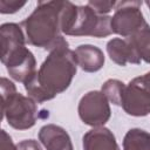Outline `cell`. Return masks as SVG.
<instances>
[{
	"label": "cell",
	"mask_w": 150,
	"mask_h": 150,
	"mask_svg": "<svg viewBox=\"0 0 150 150\" xmlns=\"http://www.w3.org/2000/svg\"><path fill=\"white\" fill-rule=\"evenodd\" d=\"M76 63L75 53L68 47L53 49L39 73L25 83L27 93L38 102L53 98L68 88L76 73Z\"/></svg>",
	"instance_id": "obj_1"
},
{
	"label": "cell",
	"mask_w": 150,
	"mask_h": 150,
	"mask_svg": "<svg viewBox=\"0 0 150 150\" xmlns=\"http://www.w3.org/2000/svg\"><path fill=\"white\" fill-rule=\"evenodd\" d=\"M50 7L52 2H40L35 12L23 22L28 40L32 45L48 49L68 47L67 41L59 35V29H61L62 25L63 9Z\"/></svg>",
	"instance_id": "obj_2"
},
{
	"label": "cell",
	"mask_w": 150,
	"mask_h": 150,
	"mask_svg": "<svg viewBox=\"0 0 150 150\" xmlns=\"http://www.w3.org/2000/svg\"><path fill=\"white\" fill-rule=\"evenodd\" d=\"M109 16H97L94 9L88 7L64 8L62 12L61 30L69 35H93L96 38L107 36L112 30L110 29Z\"/></svg>",
	"instance_id": "obj_3"
},
{
	"label": "cell",
	"mask_w": 150,
	"mask_h": 150,
	"mask_svg": "<svg viewBox=\"0 0 150 150\" xmlns=\"http://www.w3.org/2000/svg\"><path fill=\"white\" fill-rule=\"evenodd\" d=\"M2 90V114L8 124L15 129H27L34 125L36 120V105L21 94L15 91V87L7 79H1Z\"/></svg>",
	"instance_id": "obj_4"
},
{
	"label": "cell",
	"mask_w": 150,
	"mask_h": 150,
	"mask_svg": "<svg viewBox=\"0 0 150 150\" xmlns=\"http://www.w3.org/2000/svg\"><path fill=\"white\" fill-rule=\"evenodd\" d=\"M121 105L129 115L144 116L150 112V71L124 87Z\"/></svg>",
	"instance_id": "obj_5"
},
{
	"label": "cell",
	"mask_w": 150,
	"mask_h": 150,
	"mask_svg": "<svg viewBox=\"0 0 150 150\" xmlns=\"http://www.w3.org/2000/svg\"><path fill=\"white\" fill-rule=\"evenodd\" d=\"M79 112L82 121L90 125L104 124L110 116L107 98L102 93L98 91H90L82 97Z\"/></svg>",
	"instance_id": "obj_6"
},
{
	"label": "cell",
	"mask_w": 150,
	"mask_h": 150,
	"mask_svg": "<svg viewBox=\"0 0 150 150\" xmlns=\"http://www.w3.org/2000/svg\"><path fill=\"white\" fill-rule=\"evenodd\" d=\"M145 25L142 13H139L137 8L122 7V9L120 8L111 20V30L123 36H131Z\"/></svg>",
	"instance_id": "obj_7"
},
{
	"label": "cell",
	"mask_w": 150,
	"mask_h": 150,
	"mask_svg": "<svg viewBox=\"0 0 150 150\" xmlns=\"http://www.w3.org/2000/svg\"><path fill=\"white\" fill-rule=\"evenodd\" d=\"M39 137L47 150H73L68 134L54 124L42 127Z\"/></svg>",
	"instance_id": "obj_8"
},
{
	"label": "cell",
	"mask_w": 150,
	"mask_h": 150,
	"mask_svg": "<svg viewBox=\"0 0 150 150\" xmlns=\"http://www.w3.org/2000/svg\"><path fill=\"white\" fill-rule=\"evenodd\" d=\"M107 49L110 55V59L116 63H118L120 66H125L127 62L139 63L141 61L137 50L135 49L134 45L129 39L127 40L114 39L108 42Z\"/></svg>",
	"instance_id": "obj_9"
},
{
	"label": "cell",
	"mask_w": 150,
	"mask_h": 150,
	"mask_svg": "<svg viewBox=\"0 0 150 150\" xmlns=\"http://www.w3.org/2000/svg\"><path fill=\"white\" fill-rule=\"evenodd\" d=\"M25 47L23 35L20 28L14 23L1 26V61L6 60L13 53Z\"/></svg>",
	"instance_id": "obj_10"
},
{
	"label": "cell",
	"mask_w": 150,
	"mask_h": 150,
	"mask_svg": "<svg viewBox=\"0 0 150 150\" xmlns=\"http://www.w3.org/2000/svg\"><path fill=\"white\" fill-rule=\"evenodd\" d=\"M84 150H120L114 135L105 128H96L83 136Z\"/></svg>",
	"instance_id": "obj_11"
},
{
	"label": "cell",
	"mask_w": 150,
	"mask_h": 150,
	"mask_svg": "<svg viewBox=\"0 0 150 150\" xmlns=\"http://www.w3.org/2000/svg\"><path fill=\"white\" fill-rule=\"evenodd\" d=\"M74 53L77 63L86 71H96L104 62L102 52L93 46H80Z\"/></svg>",
	"instance_id": "obj_12"
},
{
	"label": "cell",
	"mask_w": 150,
	"mask_h": 150,
	"mask_svg": "<svg viewBox=\"0 0 150 150\" xmlns=\"http://www.w3.org/2000/svg\"><path fill=\"white\" fill-rule=\"evenodd\" d=\"M123 150H150V134L141 129H131L124 137Z\"/></svg>",
	"instance_id": "obj_13"
},
{
	"label": "cell",
	"mask_w": 150,
	"mask_h": 150,
	"mask_svg": "<svg viewBox=\"0 0 150 150\" xmlns=\"http://www.w3.org/2000/svg\"><path fill=\"white\" fill-rule=\"evenodd\" d=\"M124 87L125 86H123V83L117 80H109L102 87V91L114 104H121Z\"/></svg>",
	"instance_id": "obj_14"
},
{
	"label": "cell",
	"mask_w": 150,
	"mask_h": 150,
	"mask_svg": "<svg viewBox=\"0 0 150 150\" xmlns=\"http://www.w3.org/2000/svg\"><path fill=\"white\" fill-rule=\"evenodd\" d=\"M18 150H41V148L34 139H26L19 143Z\"/></svg>",
	"instance_id": "obj_15"
},
{
	"label": "cell",
	"mask_w": 150,
	"mask_h": 150,
	"mask_svg": "<svg viewBox=\"0 0 150 150\" xmlns=\"http://www.w3.org/2000/svg\"><path fill=\"white\" fill-rule=\"evenodd\" d=\"M88 5L89 6H93V7H96L97 8L96 11L98 13H107L115 5V2H89Z\"/></svg>",
	"instance_id": "obj_16"
},
{
	"label": "cell",
	"mask_w": 150,
	"mask_h": 150,
	"mask_svg": "<svg viewBox=\"0 0 150 150\" xmlns=\"http://www.w3.org/2000/svg\"><path fill=\"white\" fill-rule=\"evenodd\" d=\"M1 135H2L1 150H18V149H15V146H14V144H13V142H12L11 137H9V136H7V134L5 132V130H2Z\"/></svg>",
	"instance_id": "obj_17"
}]
</instances>
